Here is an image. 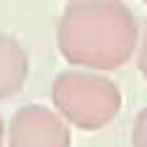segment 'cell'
I'll use <instances>...</instances> for the list:
<instances>
[{
    "mask_svg": "<svg viewBox=\"0 0 147 147\" xmlns=\"http://www.w3.org/2000/svg\"><path fill=\"white\" fill-rule=\"evenodd\" d=\"M140 41V23L124 0H70L57 23V49L83 70L124 67Z\"/></svg>",
    "mask_w": 147,
    "mask_h": 147,
    "instance_id": "6da1fadb",
    "label": "cell"
},
{
    "mask_svg": "<svg viewBox=\"0 0 147 147\" xmlns=\"http://www.w3.org/2000/svg\"><path fill=\"white\" fill-rule=\"evenodd\" d=\"M52 106L70 127L83 132H96L109 127L119 116L124 96L119 85L103 72L78 67L59 72L54 78Z\"/></svg>",
    "mask_w": 147,
    "mask_h": 147,
    "instance_id": "7a4b0ae2",
    "label": "cell"
},
{
    "mask_svg": "<svg viewBox=\"0 0 147 147\" xmlns=\"http://www.w3.org/2000/svg\"><path fill=\"white\" fill-rule=\"evenodd\" d=\"M5 147H72V132L54 109L28 103L5 127Z\"/></svg>",
    "mask_w": 147,
    "mask_h": 147,
    "instance_id": "3957f363",
    "label": "cell"
},
{
    "mask_svg": "<svg viewBox=\"0 0 147 147\" xmlns=\"http://www.w3.org/2000/svg\"><path fill=\"white\" fill-rule=\"evenodd\" d=\"M28 54L16 36L0 34V101L13 98L28 80Z\"/></svg>",
    "mask_w": 147,
    "mask_h": 147,
    "instance_id": "277c9868",
    "label": "cell"
},
{
    "mask_svg": "<svg viewBox=\"0 0 147 147\" xmlns=\"http://www.w3.org/2000/svg\"><path fill=\"white\" fill-rule=\"evenodd\" d=\"M132 147H147V106H142V111L134 119V127H132Z\"/></svg>",
    "mask_w": 147,
    "mask_h": 147,
    "instance_id": "5b68a950",
    "label": "cell"
},
{
    "mask_svg": "<svg viewBox=\"0 0 147 147\" xmlns=\"http://www.w3.org/2000/svg\"><path fill=\"white\" fill-rule=\"evenodd\" d=\"M137 67L142 72V78L147 80V21L140 28V41H137Z\"/></svg>",
    "mask_w": 147,
    "mask_h": 147,
    "instance_id": "8992f818",
    "label": "cell"
},
{
    "mask_svg": "<svg viewBox=\"0 0 147 147\" xmlns=\"http://www.w3.org/2000/svg\"><path fill=\"white\" fill-rule=\"evenodd\" d=\"M0 147H5V121L0 116Z\"/></svg>",
    "mask_w": 147,
    "mask_h": 147,
    "instance_id": "52a82bcc",
    "label": "cell"
},
{
    "mask_svg": "<svg viewBox=\"0 0 147 147\" xmlns=\"http://www.w3.org/2000/svg\"><path fill=\"white\" fill-rule=\"evenodd\" d=\"M142 3H147V0H142Z\"/></svg>",
    "mask_w": 147,
    "mask_h": 147,
    "instance_id": "ba28073f",
    "label": "cell"
}]
</instances>
